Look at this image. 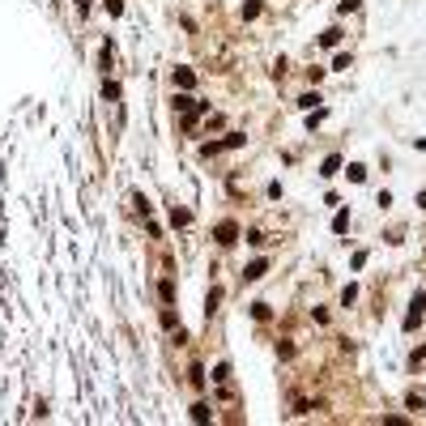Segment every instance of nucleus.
I'll return each mask as SVG.
<instances>
[{
  "label": "nucleus",
  "mask_w": 426,
  "mask_h": 426,
  "mask_svg": "<svg viewBox=\"0 0 426 426\" xmlns=\"http://www.w3.org/2000/svg\"><path fill=\"white\" fill-rule=\"evenodd\" d=\"M422 315H426V294H418V299H413V311H409V320H405V328H418Z\"/></svg>",
  "instance_id": "1"
},
{
  "label": "nucleus",
  "mask_w": 426,
  "mask_h": 426,
  "mask_svg": "<svg viewBox=\"0 0 426 426\" xmlns=\"http://www.w3.org/2000/svg\"><path fill=\"white\" fill-rule=\"evenodd\" d=\"M264 269H269V264H264V260H256V264H252V269H247V281H260V277H264Z\"/></svg>",
  "instance_id": "4"
},
{
  "label": "nucleus",
  "mask_w": 426,
  "mask_h": 426,
  "mask_svg": "<svg viewBox=\"0 0 426 426\" xmlns=\"http://www.w3.org/2000/svg\"><path fill=\"white\" fill-rule=\"evenodd\" d=\"M418 205H422V209H426V192H422V196H418Z\"/></svg>",
  "instance_id": "6"
},
{
  "label": "nucleus",
  "mask_w": 426,
  "mask_h": 426,
  "mask_svg": "<svg viewBox=\"0 0 426 426\" xmlns=\"http://www.w3.org/2000/svg\"><path fill=\"white\" fill-rule=\"evenodd\" d=\"M192 81H196V77L188 73V68H175V86H183V90H188V86H192Z\"/></svg>",
  "instance_id": "3"
},
{
  "label": "nucleus",
  "mask_w": 426,
  "mask_h": 426,
  "mask_svg": "<svg viewBox=\"0 0 426 426\" xmlns=\"http://www.w3.org/2000/svg\"><path fill=\"white\" fill-rule=\"evenodd\" d=\"M345 226H350V213H345V209H341V213H337V218H333V230L341 234V230H345Z\"/></svg>",
  "instance_id": "5"
},
{
  "label": "nucleus",
  "mask_w": 426,
  "mask_h": 426,
  "mask_svg": "<svg viewBox=\"0 0 426 426\" xmlns=\"http://www.w3.org/2000/svg\"><path fill=\"white\" fill-rule=\"evenodd\" d=\"M234 234H239V226H234V222H222L218 226V243H234Z\"/></svg>",
  "instance_id": "2"
}]
</instances>
